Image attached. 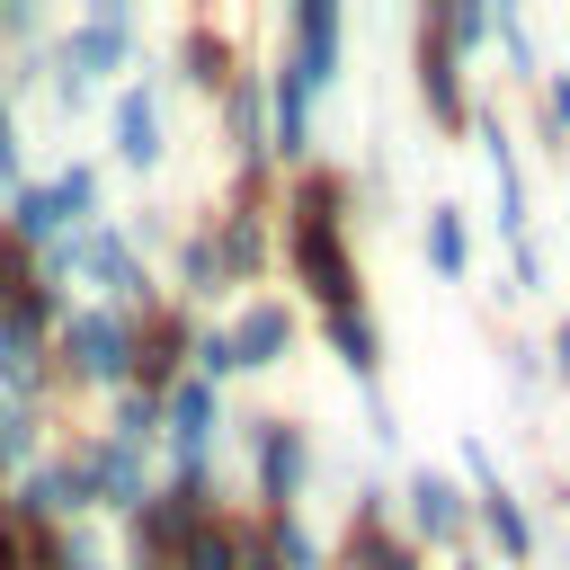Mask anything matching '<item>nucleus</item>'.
Segmentation results:
<instances>
[{
    "label": "nucleus",
    "mask_w": 570,
    "mask_h": 570,
    "mask_svg": "<svg viewBox=\"0 0 570 570\" xmlns=\"http://www.w3.org/2000/svg\"><path fill=\"white\" fill-rule=\"evenodd\" d=\"M490 45H499V53H508V71H517V80H543V71H552V62H543V45H534V27H525V9H517V0H490Z\"/></svg>",
    "instance_id": "7c9ffc66"
},
{
    "label": "nucleus",
    "mask_w": 570,
    "mask_h": 570,
    "mask_svg": "<svg viewBox=\"0 0 570 570\" xmlns=\"http://www.w3.org/2000/svg\"><path fill=\"white\" fill-rule=\"evenodd\" d=\"M80 517H89V472H80V454L53 436L45 463H36L27 481L0 490V525H18V534H53V525H80Z\"/></svg>",
    "instance_id": "6e6552de"
},
{
    "label": "nucleus",
    "mask_w": 570,
    "mask_h": 570,
    "mask_svg": "<svg viewBox=\"0 0 570 570\" xmlns=\"http://www.w3.org/2000/svg\"><path fill=\"white\" fill-rule=\"evenodd\" d=\"M276 62H285L312 98H330V89L347 80V18H338V0H294V9L276 18Z\"/></svg>",
    "instance_id": "9d476101"
},
{
    "label": "nucleus",
    "mask_w": 570,
    "mask_h": 570,
    "mask_svg": "<svg viewBox=\"0 0 570 570\" xmlns=\"http://www.w3.org/2000/svg\"><path fill=\"white\" fill-rule=\"evenodd\" d=\"M258 561H267V570H330V534H321L303 508L258 517Z\"/></svg>",
    "instance_id": "393cba45"
},
{
    "label": "nucleus",
    "mask_w": 570,
    "mask_h": 570,
    "mask_svg": "<svg viewBox=\"0 0 570 570\" xmlns=\"http://www.w3.org/2000/svg\"><path fill=\"white\" fill-rule=\"evenodd\" d=\"M116 232L134 240V258H151V249H169V214H160V205H142V214H116Z\"/></svg>",
    "instance_id": "79ce46f5"
},
{
    "label": "nucleus",
    "mask_w": 570,
    "mask_h": 570,
    "mask_svg": "<svg viewBox=\"0 0 570 570\" xmlns=\"http://www.w3.org/2000/svg\"><path fill=\"white\" fill-rule=\"evenodd\" d=\"M187 374H196V383H214V392H223V383H240L232 338H223V321H214V312H205V330H196V347H187Z\"/></svg>",
    "instance_id": "72a5a7b5"
},
{
    "label": "nucleus",
    "mask_w": 570,
    "mask_h": 570,
    "mask_svg": "<svg viewBox=\"0 0 570 570\" xmlns=\"http://www.w3.org/2000/svg\"><path fill=\"white\" fill-rule=\"evenodd\" d=\"M169 303H187V312H205L214 294H223V276H214V249H205V223H187V232H169V285H160Z\"/></svg>",
    "instance_id": "bb28decb"
},
{
    "label": "nucleus",
    "mask_w": 570,
    "mask_h": 570,
    "mask_svg": "<svg viewBox=\"0 0 570 570\" xmlns=\"http://www.w3.org/2000/svg\"><path fill=\"white\" fill-rule=\"evenodd\" d=\"M196 330H205V312H187V303H160L151 321H134V392H151V401H160V392L187 374Z\"/></svg>",
    "instance_id": "6ab92c4d"
},
{
    "label": "nucleus",
    "mask_w": 570,
    "mask_h": 570,
    "mask_svg": "<svg viewBox=\"0 0 570 570\" xmlns=\"http://www.w3.org/2000/svg\"><path fill=\"white\" fill-rule=\"evenodd\" d=\"M53 383L62 392H125L134 383V321L107 303H71L53 330Z\"/></svg>",
    "instance_id": "20e7f679"
},
{
    "label": "nucleus",
    "mask_w": 570,
    "mask_h": 570,
    "mask_svg": "<svg viewBox=\"0 0 570 570\" xmlns=\"http://www.w3.org/2000/svg\"><path fill=\"white\" fill-rule=\"evenodd\" d=\"M321 338H330V356H338V374H347L356 392H383V321H374L365 303L321 312Z\"/></svg>",
    "instance_id": "4be33fe9"
},
{
    "label": "nucleus",
    "mask_w": 570,
    "mask_h": 570,
    "mask_svg": "<svg viewBox=\"0 0 570 570\" xmlns=\"http://www.w3.org/2000/svg\"><path fill=\"white\" fill-rule=\"evenodd\" d=\"M374 525H392V481H356L347 490V534H374Z\"/></svg>",
    "instance_id": "ea45409f"
},
{
    "label": "nucleus",
    "mask_w": 570,
    "mask_h": 570,
    "mask_svg": "<svg viewBox=\"0 0 570 570\" xmlns=\"http://www.w3.org/2000/svg\"><path fill=\"white\" fill-rule=\"evenodd\" d=\"M534 125H543L552 151H570V71H543L534 80Z\"/></svg>",
    "instance_id": "f704fd0d"
},
{
    "label": "nucleus",
    "mask_w": 570,
    "mask_h": 570,
    "mask_svg": "<svg viewBox=\"0 0 570 570\" xmlns=\"http://www.w3.org/2000/svg\"><path fill=\"white\" fill-rule=\"evenodd\" d=\"M499 383H508V392L534 410V401L552 392V374H543V347H534V338H499Z\"/></svg>",
    "instance_id": "473e14b6"
},
{
    "label": "nucleus",
    "mask_w": 570,
    "mask_h": 570,
    "mask_svg": "<svg viewBox=\"0 0 570 570\" xmlns=\"http://www.w3.org/2000/svg\"><path fill=\"white\" fill-rule=\"evenodd\" d=\"M365 445H374V454H401V419H392L383 392H365Z\"/></svg>",
    "instance_id": "37998d69"
},
{
    "label": "nucleus",
    "mask_w": 570,
    "mask_h": 570,
    "mask_svg": "<svg viewBox=\"0 0 570 570\" xmlns=\"http://www.w3.org/2000/svg\"><path fill=\"white\" fill-rule=\"evenodd\" d=\"M276 214H285V223L347 232V214H356V178H347V160H303V169H285V178H276Z\"/></svg>",
    "instance_id": "aec40b11"
},
{
    "label": "nucleus",
    "mask_w": 570,
    "mask_h": 570,
    "mask_svg": "<svg viewBox=\"0 0 570 570\" xmlns=\"http://www.w3.org/2000/svg\"><path fill=\"white\" fill-rule=\"evenodd\" d=\"M45 62H53V71H71L80 89H98V98H107V89L142 62V18H134V0H89L80 18H53Z\"/></svg>",
    "instance_id": "f03ea898"
},
{
    "label": "nucleus",
    "mask_w": 570,
    "mask_h": 570,
    "mask_svg": "<svg viewBox=\"0 0 570 570\" xmlns=\"http://www.w3.org/2000/svg\"><path fill=\"white\" fill-rule=\"evenodd\" d=\"M45 445H53V419L27 410V401H0V490L27 481V472L45 463Z\"/></svg>",
    "instance_id": "cd10ccee"
},
{
    "label": "nucleus",
    "mask_w": 570,
    "mask_h": 570,
    "mask_svg": "<svg viewBox=\"0 0 570 570\" xmlns=\"http://www.w3.org/2000/svg\"><path fill=\"white\" fill-rule=\"evenodd\" d=\"M223 338H232V365L240 374H276L294 356V338H303V312L285 294H240V312L223 321Z\"/></svg>",
    "instance_id": "f3484780"
},
{
    "label": "nucleus",
    "mask_w": 570,
    "mask_h": 570,
    "mask_svg": "<svg viewBox=\"0 0 570 570\" xmlns=\"http://www.w3.org/2000/svg\"><path fill=\"white\" fill-rule=\"evenodd\" d=\"M45 196H53L62 232H89V223H107V160H89V151L53 160V169H45Z\"/></svg>",
    "instance_id": "5701e85b"
},
{
    "label": "nucleus",
    "mask_w": 570,
    "mask_h": 570,
    "mask_svg": "<svg viewBox=\"0 0 570 570\" xmlns=\"http://www.w3.org/2000/svg\"><path fill=\"white\" fill-rule=\"evenodd\" d=\"M223 436H232V410H223V392L214 383H196V374H178L169 392H160V481H214V463H223Z\"/></svg>",
    "instance_id": "39448f33"
},
{
    "label": "nucleus",
    "mask_w": 570,
    "mask_h": 570,
    "mask_svg": "<svg viewBox=\"0 0 570 570\" xmlns=\"http://www.w3.org/2000/svg\"><path fill=\"white\" fill-rule=\"evenodd\" d=\"M205 249H214L223 294H232V285L267 294V276H276V214H258V205H214V214H205Z\"/></svg>",
    "instance_id": "ddd939ff"
},
{
    "label": "nucleus",
    "mask_w": 570,
    "mask_h": 570,
    "mask_svg": "<svg viewBox=\"0 0 570 570\" xmlns=\"http://www.w3.org/2000/svg\"><path fill=\"white\" fill-rule=\"evenodd\" d=\"M27 294H36V249L0 240V312H9V303H27Z\"/></svg>",
    "instance_id": "a19ab883"
},
{
    "label": "nucleus",
    "mask_w": 570,
    "mask_h": 570,
    "mask_svg": "<svg viewBox=\"0 0 570 570\" xmlns=\"http://www.w3.org/2000/svg\"><path fill=\"white\" fill-rule=\"evenodd\" d=\"M240 570H267V561H258V552H249V561H240Z\"/></svg>",
    "instance_id": "de8ad7c7"
},
{
    "label": "nucleus",
    "mask_w": 570,
    "mask_h": 570,
    "mask_svg": "<svg viewBox=\"0 0 570 570\" xmlns=\"http://www.w3.org/2000/svg\"><path fill=\"white\" fill-rule=\"evenodd\" d=\"M240 428V454H249V517H285L312 499L321 481V436L285 410H258V419H232Z\"/></svg>",
    "instance_id": "f257e3e1"
},
{
    "label": "nucleus",
    "mask_w": 570,
    "mask_h": 570,
    "mask_svg": "<svg viewBox=\"0 0 570 570\" xmlns=\"http://www.w3.org/2000/svg\"><path fill=\"white\" fill-rule=\"evenodd\" d=\"M62 445H71V454H80V472H89V517H116V525H125V517L151 499V481H160V463H151V454L107 445L98 428H71Z\"/></svg>",
    "instance_id": "4468645a"
},
{
    "label": "nucleus",
    "mask_w": 570,
    "mask_h": 570,
    "mask_svg": "<svg viewBox=\"0 0 570 570\" xmlns=\"http://www.w3.org/2000/svg\"><path fill=\"white\" fill-rule=\"evenodd\" d=\"M436 36L472 71V53H490V0H436Z\"/></svg>",
    "instance_id": "2f4dec72"
},
{
    "label": "nucleus",
    "mask_w": 570,
    "mask_h": 570,
    "mask_svg": "<svg viewBox=\"0 0 570 570\" xmlns=\"http://www.w3.org/2000/svg\"><path fill=\"white\" fill-rule=\"evenodd\" d=\"M410 89H419V107H428L436 134H463V125H472V71L445 53V36H436V0L410 18Z\"/></svg>",
    "instance_id": "f8f14e48"
},
{
    "label": "nucleus",
    "mask_w": 570,
    "mask_h": 570,
    "mask_svg": "<svg viewBox=\"0 0 570 570\" xmlns=\"http://www.w3.org/2000/svg\"><path fill=\"white\" fill-rule=\"evenodd\" d=\"M454 481H463V490H490V481H499V454H490L481 428H463V445H454Z\"/></svg>",
    "instance_id": "58836bf2"
},
{
    "label": "nucleus",
    "mask_w": 570,
    "mask_h": 570,
    "mask_svg": "<svg viewBox=\"0 0 570 570\" xmlns=\"http://www.w3.org/2000/svg\"><path fill=\"white\" fill-rule=\"evenodd\" d=\"M463 134L481 142V169H490V223H499V240L517 249V240L534 232V196H525V142L508 134L499 98H481V89H472V125H463Z\"/></svg>",
    "instance_id": "1a4fd4ad"
},
{
    "label": "nucleus",
    "mask_w": 570,
    "mask_h": 570,
    "mask_svg": "<svg viewBox=\"0 0 570 570\" xmlns=\"http://www.w3.org/2000/svg\"><path fill=\"white\" fill-rule=\"evenodd\" d=\"M534 347H543V374H552V383H570V303L552 312V338H534Z\"/></svg>",
    "instance_id": "c03bdc74"
},
{
    "label": "nucleus",
    "mask_w": 570,
    "mask_h": 570,
    "mask_svg": "<svg viewBox=\"0 0 570 570\" xmlns=\"http://www.w3.org/2000/svg\"><path fill=\"white\" fill-rule=\"evenodd\" d=\"M107 151L134 178H160L169 169V80L160 71H125L107 89Z\"/></svg>",
    "instance_id": "0eeeda50"
},
{
    "label": "nucleus",
    "mask_w": 570,
    "mask_h": 570,
    "mask_svg": "<svg viewBox=\"0 0 570 570\" xmlns=\"http://www.w3.org/2000/svg\"><path fill=\"white\" fill-rule=\"evenodd\" d=\"M419 258H428V276H445V285L472 276V214H463L454 196H436V205L419 214Z\"/></svg>",
    "instance_id": "b1692460"
},
{
    "label": "nucleus",
    "mask_w": 570,
    "mask_h": 570,
    "mask_svg": "<svg viewBox=\"0 0 570 570\" xmlns=\"http://www.w3.org/2000/svg\"><path fill=\"white\" fill-rule=\"evenodd\" d=\"M0 401H27V410L62 401V383H53V330H36L18 303L0 312Z\"/></svg>",
    "instance_id": "a211bd4d"
},
{
    "label": "nucleus",
    "mask_w": 570,
    "mask_h": 570,
    "mask_svg": "<svg viewBox=\"0 0 570 570\" xmlns=\"http://www.w3.org/2000/svg\"><path fill=\"white\" fill-rule=\"evenodd\" d=\"M392 525L419 543V552H472V490L454 481V472H436V463H410L401 481H392Z\"/></svg>",
    "instance_id": "423d86ee"
},
{
    "label": "nucleus",
    "mask_w": 570,
    "mask_h": 570,
    "mask_svg": "<svg viewBox=\"0 0 570 570\" xmlns=\"http://www.w3.org/2000/svg\"><path fill=\"white\" fill-rule=\"evenodd\" d=\"M472 552L499 570H534L543 561V525H534V508L508 490V481H490V490H472Z\"/></svg>",
    "instance_id": "dca6fc26"
},
{
    "label": "nucleus",
    "mask_w": 570,
    "mask_h": 570,
    "mask_svg": "<svg viewBox=\"0 0 570 570\" xmlns=\"http://www.w3.org/2000/svg\"><path fill=\"white\" fill-rule=\"evenodd\" d=\"M330 570H428V552H419L401 525H374V534H338Z\"/></svg>",
    "instance_id": "c85d7f7f"
},
{
    "label": "nucleus",
    "mask_w": 570,
    "mask_h": 570,
    "mask_svg": "<svg viewBox=\"0 0 570 570\" xmlns=\"http://www.w3.org/2000/svg\"><path fill=\"white\" fill-rule=\"evenodd\" d=\"M116 570H125V561H116Z\"/></svg>",
    "instance_id": "09e8293b"
},
{
    "label": "nucleus",
    "mask_w": 570,
    "mask_h": 570,
    "mask_svg": "<svg viewBox=\"0 0 570 570\" xmlns=\"http://www.w3.org/2000/svg\"><path fill=\"white\" fill-rule=\"evenodd\" d=\"M214 134L232 160H267V62H240L214 98Z\"/></svg>",
    "instance_id": "412c9836"
},
{
    "label": "nucleus",
    "mask_w": 570,
    "mask_h": 570,
    "mask_svg": "<svg viewBox=\"0 0 570 570\" xmlns=\"http://www.w3.org/2000/svg\"><path fill=\"white\" fill-rule=\"evenodd\" d=\"M53 36V18L36 9V0H0V53H27V45H45Z\"/></svg>",
    "instance_id": "e433bc0d"
},
{
    "label": "nucleus",
    "mask_w": 570,
    "mask_h": 570,
    "mask_svg": "<svg viewBox=\"0 0 570 570\" xmlns=\"http://www.w3.org/2000/svg\"><path fill=\"white\" fill-rule=\"evenodd\" d=\"M276 258H285V276L321 303V312H347V303H365V276H356V240L347 232H321V223H285L276 232Z\"/></svg>",
    "instance_id": "9b49d317"
},
{
    "label": "nucleus",
    "mask_w": 570,
    "mask_h": 570,
    "mask_svg": "<svg viewBox=\"0 0 570 570\" xmlns=\"http://www.w3.org/2000/svg\"><path fill=\"white\" fill-rule=\"evenodd\" d=\"M445 570H490V561H481V552H454V561H445Z\"/></svg>",
    "instance_id": "49530a36"
},
{
    "label": "nucleus",
    "mask_w": 570,
    "mask_h": 570,
    "mask_svg": "<svg viewBox=\"0 0 570 570\" xmlns=\"http://www.w3.org/2000/svg\"><path fill=\"white\" fill-rule=\"evenodd\" d=\"M223 517V481H151V499L116 525V561L125 570H178L187 534Z\"/></svg>",
    "instance_id": "7ed1b4c3"
},
{
    "label": "nucleus",
    "mask_w": 570,
    "mask_h": 570,
    "mask_svg": "<svg viewBox=\"0 0 570 570\" xmlns=\"http://www.w3.org/2000/svg\"><path fill=\"white\" fill-rule=\"evenodd\" d=\"M543 285H552V249H543V232H525V240L508 249V294H525V303H534Z\"/></svg>",
    "instance_id": "c9c22d12"
},
{
    "label": "nucleus",
    "mask_w": 570,
    "mask_h": 570,
    "mask_svg": "<svg viewBox=\"0 0 570 570\" xmlns=\"http://www.w3.org/2000/svg\"><path fill=\"white\" fill-rule=\"evenodd\" d=\"M98 436L107 445H134V454H160V401L151 392H107V419H98Z\"/></svg>",
    "instance_id": "c756f323"
},
{
    "label": "nucleus",
    "mask_w": 570,
    "mask_h": 570,
    "mask_svg": "<svg viewBox=\"0 0 570 570\" xmlns=\"http://www.w3.org/2000/svg\"><path fill=\"white\" fill-rule=\"evenodd\" d=\"M249 552H258V517H249V508H223L214 525H196V534H187L178 570H240Z\"/></svg>",
    "instance_id": "a878e982"
},
{
    "label": "nucleus",
    "mask_w": 570,
    "mask_h": 570,
    "mask_svg": "<svg viewBox=\"0 0 570 570\" xmlns=\"http://www.w3.org/2000/svg\"><path fill=\"white\" fill-rule=\"evenodd\" d=\"M240 62H249V53H240V36H232L223 18H205V9H196V18L178 27V45H169V71H160V80L214 107V98H223V80H232Z\"/></svg>",
    "instance_id": "2eb2a0df"
},
{
    "label": "nucleus",
    "mask_w": 570,
    "mask_h": 570,
    "mask_svg": "<svg viewBox=\"0 0 570 570\" xmlns=\"http://www.w3.org/2000/svg\"><path fill=\"white\" fill-rule=\"evenodd\" d=\"M45 107H53V116H62V125H80V116H98V107H107V98H98V89H80V80H71V71H53V62H45Z\"/></svg>",
    "instance_id": "4c0bfd02"
},
{
    "label": "nucleus",
    "mask_w": 570,
    "mask_h": 570,
    "mask_svg": "<svg viewBox=\"0 0 570 570\" xmlns=\"http://www.w3.org/2000/svg\"><path fill=\"white\" fill-rule=\"evenodd\" d=\"M0 570H27V534L18 525H0Z\"/></svg>",
    "instance_id": "a18cd8bd"
}]
</instances>
